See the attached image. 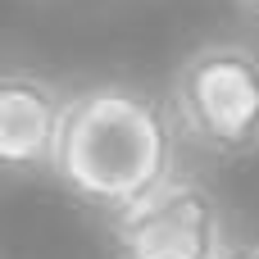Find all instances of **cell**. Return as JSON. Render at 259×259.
<instances>
[{"label": "cell", "instance_id": "5b68a950", "mask_svg": "<svg viewBox=\"0 0 259 259\" xmlns=\"http://www.w3.org/2000/svg\"><path fill=\"white\" fill-rule=\"evenodd\" d=\"M228 259H259V241H246V246H237Z\"/></svg>", "mask_w": 259, "mask_h": 259}, {"label": "cell", "instance_id": "277c9868", "mask_svg": "<svg viewBox=\"0 0 259 259\" xmlns=\"http://www.w3.org/2000/svg\"><path fill=\"white\" fill-rule=\"evenodd\" d=\"M73 91L50 82L36 68H5L0 77V159L14 178L55 173L59 127Z\"/></svg>", "mask_w": 259, "mask_h": 259}, {"label": "cell", "instance_id": "7a4b0ae2", "mask_svg": "<svg viewBox=\"0 0 259 259\" xmlns=\"http://www.w3.org/2000/svg\"><path fill=\"white\" fill-rule=\"evenodd\" d=\"M168 109L187 146L209 159L259 150V50L246 41L196 46L168 82Z\"/></svg>", "mask_w": 259, "mask_h": 259}, {"label": "cell", "instance_id": "6da1fadb", "mask_svg": "<svg viewBox=\"0 0 259 259\" xmlns=\"http://www.w3.org/2000/svg\"><path fill=\"white\" fill-rule=\"evenodd\" d=\"M178 155L182 132L168 96L137 82H91L68 100L50 178L114 223L182 178Z\"/></svg>", "mask_w": 259, "mask_h": 259}, {"label": "cell", "instance_id": "3957f363", "mask_svg": "<svg viewBox=\"0 0 259 259\" xmlns=\"http://www.w3.org/2000/svg\"><path fill=\"white\" fill-rule=\"evenodd\" d=\"M232 250L237 246L223 200L187 173L109 223L114 259H228Z\"/></svg>", "mask_w": 259, "mask_h": 259}, {"label": "cell", "instance_id": "8992f818", "mask_svg": "<svg viewBox=\"0 0 259 259\" xmlns=\"http://www.w3.org/2000/svg\"><path fill=\"white\" fill-rule=\"evenodd\" d=\"M237 9H241L246 18H255V23H259V0H237Z\"/></svg>", "mask_w": 259, "mask_h": 259}]
</instances>
